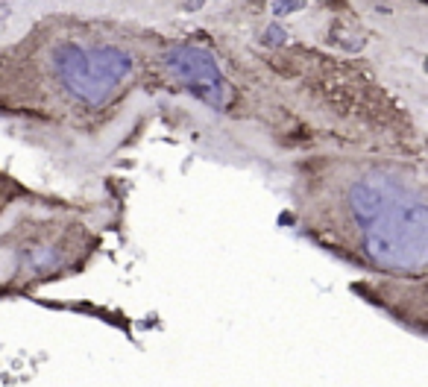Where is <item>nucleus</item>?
Returning a JSON list of instances; mask_svg holds the SVG:
<instances>
[{"label": "nucleus", "mask_w": 428, "mask_h": 387, "mask_svg": "<svg viewBox=\"0 0 428 387\" xmlns=\"http://www.w3.org/2000/svg\"><path fill=\"white\" fill-rule=\"evenodd\" d=\"M168 70L188 94L197 97V100L208 103L218 112L226 109V100H229L226 80H223L220 68H218V59H214L205 47H200V44H173L168 51Z\"/></svg>", "instance_id": "nucleus-2"}, {"label": "nucleus", "mask_w": 428, "mask_h": 387, "mask_svg": "<svg viewBox=\"0 0 428 387\" xmlns=\"http://www.w3.org/2000/svg\"><path fill=\"white\" fill-rule=\"evenodd\" d=\"M335 247L378 270L425 267V191L417 174L399 164L352 161L335 167Z\"/></svg>", "instance_id": "nucleus-1"}, {"label": "nucleus", "mask_w": 428, "mask_h": 387, "mask_svg": "<svg viewBox=\"0 0 428 387\" xmlns=\"http://www.w3.org/2000/svg\"><path fill=\"white\" fill-rule=\"evenodd\" d=\"M9 197H12V188H6V179L0 176V206L9 203Z\"/></svg>", "instance_id": "nucleus-3"}]
</instances>
